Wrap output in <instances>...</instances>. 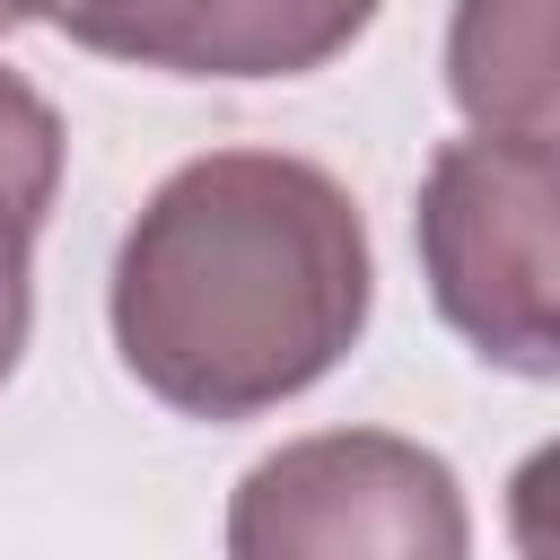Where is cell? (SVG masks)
<instances>
[{
  "instance_id": "cell-1",
  "label": "cell",
  "mask_w": 560,
  "mask_h": 560,
  "mask_svg": "<svg viewBox=\"0 0 560 560\" xmlns=\"http://www.w3.org/2000/svg\"><path fill=\"white\" fill-rule=\"evenodd\" d=\"M376 306L350 184L289 149L184 158L114 245L105 324L140 394L184 420H262L324 385Z\"/></svg>"
},
{
  "instance_id": "cell-2",
  "label": "cell",
  "mask_w": 560,
  "mask_h": 560,
  "mask_svg": "<svg viewBox=\"0 0 560 560\" xmlns=\"http://www.w3.org/2000/svg\"><path fill=\"white\" fill-rule=\"evenodd\" d=\"M429 306L472 359L551 385L560 376V149L464 131L429 158L411 210Z\"/></svg>"
},
{
  "instance_id": "cell-3",
  "label": "cell",
  "mask_w": 560,
  "mask_h": 560,
  "mask_svg": "<svg viewBox=\"0 0 560 560\" xmlns=\"http://www.w3.org/2000/svg\"><path fill=\"white\" fill-rule=\"evenodd\" d=\"M228 560H472V508L402 429H315L228 490Z\"/></svg>"
},
{
  "instance_id": "cell-4",
  "label": "cell",
  "mask_w": 560,
  "mask_h": 560,
  "mask_svg": "<svg viewBox=\"0 0 560 560\" xmlns=\"http://www.w3.org/2000/svg\"><path fill=\"white\" fill-rule=\"evenodd\" d=\"M79 52L166 79H306L368 35L385 0H9Z\"/></svg>"
},
{
  "instance_id": "cell-5",
  "label": "cell",
  "mask_w": 560,
  "mask_h": 560,
  "mask_svg": "<svg viewBox=\"0 0 560 560\" xmlns=\"http://www.w3.org/2000/svg\"><path fill=\"white\" fill-rule=\"evenodd\" d=\"M446 96L472 131L551 140L560 131L551 0H455V18H446Z\"/></svg>"
},
{
  "instance_id": "cell-6",
  "label": "cell",
  "mask_w": 560,
  "mask_h": 560,
  "mask_svg": "<svg viewBox=\"0 0 560 560\" xmlns=\"http://www.w3.org/2000/svg\"><path fill=\"white\" fill-rule=\"evenodd\" d=\"M61 166H70V131H61L52 96L0 61V385L18 376V350L35 324V271L26 262H35V236L52 219Z\"/></svg>"
},
{
  "instance_id": "cell-7",
  "label": "cell",
  "mask_w": 560,
  "mask_h": 560,
  "mask_svg": "<svg viewBox=\"0 0 560 560\" xmlns=\"http://www.w3.org/2000/svg\"><path fill=\"white\" fill-rule=\"evenodd\" d=\"M9 26H18V9H9V0H0V35H9Z\"/></svg>"
}]
</instances>
